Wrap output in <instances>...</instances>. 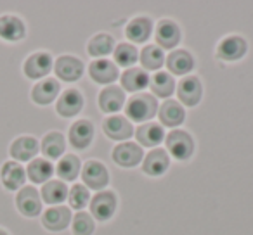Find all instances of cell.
I'll return each mask as SVG.
<instances>
[{"label":"cell","instance_id":"cell-1","mask_svg":"<svg viewBox=\"0 0 253 235\" xmlns=\"http://www.w3.org/2000/svg\"><path fill=\"white\" fill-rule=\"evenodd\" d=\"M126 116L134 121H146L151 120L153 116L158 111V104L156 99L149 94H135L130 97V101L126 102Z\"/></svg>","mask_w":253,"mask_h":235},{"label":"cell","instance_id":"cell-2","mask_svg":"<svg viewBox=\"0 0 253 235\" xmlns=\"http://www.w3.org/2000/svg\"><path fill=\"white\" fill-rule=\"evenodd\" d=\"M167 147L172 152V156L180 161H186L191 158L194 151V142L191 138V135L184 130H173L172 134H169L167 137Z\"/></svg>","mask_w":253,"mask_h":235},{"label":"cell","instance_id":"cell-3","mask_svg":"<svg viewBox=\"0 0 253 235\" xmlns=\"http://www.w3.org/2000/svg\"><path fill=\"white\" fill-rule=\"evenodd\" d=\"M115 209H116V197L109 190H102V192L95 194L92 197L90 211H92V216H95L97 220L101 221L109 220L115 214Z\"/></svg>","mask_w":253,"mask_h":235},{"label":"cell","instance_id":"cell-4","mask_svg":"<svg viewBox=\"0 0 253 235\" xmlns=\"http://www.w3.org/2000/svg\"><path fill=\"white\" fill-rule=\"evenodd\" d=\"M113 159L118 163L120 166H125V168H132V166L139 165L142 159V149L139 147L134 142H125V144H120L113 151Z\"/></svg>","mask_w":253,"mask_h":235},{"label":"cell","instance_id":"cell-5","mask_svg":"<svg viewBox=\"0 0 253 235\" xmlns=\"http://www.w3.org/2000/svg\"><path fill=\"white\" fill-rule=\"evenodd\" d=\"M82 178L87 183L90 189H104L109 182L108 169L104 165L97 161H88L84 166V171H82Z\"/></svg>","mask_w":253,"mask_h":235},{"label":"cell","instance_id":"cell-6","mask_svg":"<svg viewBox=\"0 0 253 235\" xmlns=\"http://www.w3.org/2000/svg\"><path fill=\"white\" fill-rule=\"evenodd\" d=\"M201 94H203V88L196 76L182 78L177 85V95L180 102H184L186 105H196L201 99Z\"/></svg>","mask_w":253,"mask_h":235},{"label":"cell","instance_id":"cell-7","mask_svg":"<svg viewBox=\"0 0 253 235\" xmlns=\"http://www.w3.org/2000/svg\"><path fill=\"white\" fill-rule=\"evenodd\" d=\"M16 202H18V209L25 216H37L42 209L40 196L33 187H23L16 197Z\"/></svg>","mask_w":253,"mask_h":235},{"label":"cell","instance_id":"cell-8","mask_svg":"<svg viewBox=\"0 0 253 235\" xmlns=\"http://www.w3.org/2000/svg\"><path fill=\"white\" fill-rule=\"evenodd\" d=\"M56 74L64 81H75L82 76L84 73V64H82L80 59L73 56H63L56 61Z\"/></svg>","mask_w":253,"mask_h":235},{"label":"cell","instance_id":"cell-9","mask_svg":"<svg viewBox=\"0 0 253 235\" xmlns=\"http://www.w3.org/2000/svg\"><path fill=\"white\" fill-rule=\"evenodd\" d=\"M102 128H104L106 135L109 138H113V140L130 138L132 132H134L130 121L126 120L125 116H109L108 120L104 121V125H102Z\"/></svg>","mask_w":253,"mask_h":235},{"label":"cell","instance_id":"cell-10","mask_svg":"<svg viewBox=\"0 0 253 235\" xmlns=\"http://www.w3.org/2000/svg\"><path fill=\"white\" fill-rule=\"evenodd\" d=\"M52 69V57L45 52H37L30 56L25 63V73L28 78H43Z\"/></svg>","mask_w":253,"mask_h":235},{"label":"cell","instance_id":"cell-11","mask_svg":"<svg viewBox=\"0 0 253 235\" xmlns=\"http://www.w3.org/2000/svg\"><path fill=\"white\" fill-rule=\"evenodd\" d=\"M246 54V42L241 36H227L217 47V56L224 61H238Z\"/></svg>","mask_w":253,"mask_h":235},{"label":"cell","instance_id":"cell-12","mask_svg":"<svg viewBox=\"0 0 253 235\" xmlns=\"http://www.w3.org/2000/svg\"><path fill=\"white\" fill-rule=\"evenodd\" d=\"M82 105H84V97H82V94L78 90L70 88V90H66L61 95V99L57 101L56 109L61 116L71 118V116L78 114V112L82 111Z\"/></svg>","mask_w":253,"mask_h":235},{"label":"cell","instance_id":"cell-13","mask_svg":"<svg viewBox=\"0 0 253 235\" xmlns=\"http://www.w3.org/2000/svg\"><path fill=\"white\" fill-rule=\"evenodd\" d=\"M94 138V125L87 120H80L70 128V142L73 147L85 149Z\"/></svg>","mask_w":253,"mask_h":235},{"label":"cell","instance_id":"cell-14","mask_svg":"<svg viewBox=\"0 0 253 235\" xmlns=\"http://www.w3.org/2000/svg\"><path fill=\"white\" fill-rule=\"evenodd\" d=\"M70 220H71V213H70V209L64 206L50 207V209H47L42 216L43 227L49 228V230H52V232H59V230H63V228H66L68 223H70Z\"/></svg>","mask_w":253,"mask_h":235},{"label":"cell","instance_id":"cell-15","mask_svg":"<svg viewBox=\"0 0 253 235\" xmlns=\"http://www.w3.org/2000/svg\"><path fill=\"white\" fill-rule=\"evenodd\" d=\"M169 165H170V159H169L167 151H163V149H153V151L144 158L142 169H144L148 175L158 176L167 171Z\"/></svg>","mask_w":253,"mask_h":235},{"label":"cell","instance_id":"cell-16","mask_svg":"<svg viewBox=\"0 0 253 235\" xmlns=\"http://www.w3.org/2000/svg\"><path fill=\"white\" fill-rule=\"evenodd\" d=\"M180 40V30L173 21L163 19L156 28V42L163 47V49H173Z\"/></svg>","mask_w":253,"mask_h":235},{"label":"cell","instance_id":"cell-17","mask_svg":"<svg viewBox=\"0 0 253 235\" xmlns=\"http://www.w3.org/2000/svg\"><path fill=\"white\" fill-rule=\"evenodd\" d=\"M125 104V94L118 87H108L99 95V107L102 112H116Z\"/></svg>","mask_w":253,"mask_h":235},{"label":"cell","instance_id":"cell-18","mask_svg":"<svg viewBox=\"0 0 253 235\" xmlns=\"http://www.w3.org/2000/svg\"><path fill=\"white\" fill-rule=\"evenodd\" d=\"M135 137L144 147H156L165 137V132L158 123H144L135 130Z\"/></svg>","mask_w":253,"mask_h":235},{"label":"cell","instance_id":"cell-19","mask_svg":"<svg viewBox=\"0 0 253 235\" xmlns=\"http://www.w3.org/2000/svg\"><path fill=\"white\" fill-rule=\"evenodd\" d=\"M25 25L16 16H2L0 18V36L9 42H18L25 36Z\"/></svg>","mask_w":253,"mask_h":235},{"label":"cell","instance_id":"cell-20","mask_svg":"<svg viewBox=\"0 0 253 235\" xmlns=\"http://www.w3.org/2000/svg\"><path fill=\"white\" fill-rule=\"evenodd\" d=\"M88 71H90V76L94 78V81H97V83H111L118 76V67L108 59L94 61Z\"/></svg>","mask_w":253,"mask_h":235},{"label":"cell","instance_id":"cell-21","mask_svg":"<svg viewBox=\"0 0 253 235\" xmlns=\"http://www.w3.org/2000/svg\"><path fill=\"white\" fill-rule=\"evenodd\" d=\"M184 116H186V112L177 101H165L160 107V120L165 127H179L184 121Z\"/></svg>","mask_w":253,"mask_h":235},{"label":"cell","instance_id":"cell-22","mask_svg":"<svg viewBox=\"0 0 253 235\" xmlns=\"http://www.w3.org/2000/svg\"><path fill=\"white\" fill-rule=\"evenodd\" d=\"M122 87L128 92H141L148 87L149 83V76L146 74L144 69L141 67H130L122 74Z\"/></svg>","mask_w":253,"mask_h":235},{"label":"cell","instance_id":"cell-23","mask_svg":"<svg viewBox=\"0 0 253 235\" xmlns=\"http://www.w3.org/2000/svg\"><path fill=\"white\" fill-rule=\"evenodd\" d=\"M37 152H39V142L33 137H19L11 145V156L18 161H28Z\"/></svg>","mask_w":253,"mask_h":235},{"label":"cell","instance_id":"cell-24","mask_svg":"<svg viewBox=\"0 0 253 235\" xmlns=\"http://www.w3.org/2000/svg\"><path fill=\"white\" fill-rule=\"evenodd\" d=\"M151 28H153V23L149 18H134L128 25H126V36L135 43H142L149 38L151 35Z\"/></svg>","mask_w":253,"mask_h":235},{"label":"cell","instance_id":"cell-25","mask_svg":"<svg viewBox=\"0 0 253 235\" xmlns=\"http://www.w3.org/2000/svg\"><path fill=\"white\" fill-rule=\"evenodd\" d=\"M2 183H4L5 187H7L9 190H16L19 189V187H23V183H25V169H23L21 165H18V163H5L4 166H2Z\"/></svg>","mask_w":253,"mask_h":235},{"label":"cell","instance_id":"cell-26","mask_svg":"<svg viewBox=\"0 0 253 235\" xmlns=\"http://www.w3.org/2000/svg\"><path fill=\"white\" fill-rule=\"evenodd\" d=\"M59 94V83L56 80H42L40 83H37L33 87L32 97L37 104H50L56 99V95Z\"/></svg>","mask_w":253,"mask_h":235},{"label":"cell","instance_id":"cell-27","mask_svg":"<svg viewBox=\"0 0 253 235\" xmlns=\"http://www.w3.org/2000/svg\"><path fill=\"white\" fill-rule=\"evenodd\" d=\"M193 56L187 50H173L167 59V66L173 74H186L193 69Z\"/></svg>","mask_w":253,"mask_h":235},{"label":"cell","instance_id":"cell-28","mask_svg":"<svg viewBox=\"0 0 253 235\" xmlns=\"http://www.w3.org/2000/svg\"><path fill=\"white\" fill-rule=\"evenodd\" d=\"M149 85H151V90L155 92V95H158V97H169V95H172L173 88H175L173 78L165 71H158L151 78Z\"/></svg>","mask_w":253,"mask_h":235},{"label":"cell","instance_id":"cell-29","mask_svg":"<svg viewBox=\"0 0 253 235\" xmlns=\"http://www.w3.org/2000/svg\"><path fill=\"white\" fill-rule=\"evenodd\" d=\"M42 197L49 204H59L68 197V187L63 182H59V180L47 182L42 189Z\"/></svg>","mask_w":253,"mask_h":235},{"label":"cell","instance_id":"cell-30","mask_svg":"<svg viewBox=\"0 0 253 235\" xmlns=\"http://www.w3.org/2000/svg\"><path fill=\"white\" fill-rule=\"evenodd\" d=\"M42 152L47 158H59L64 152V137L57 132H50L42 140Z\"/></svg>","mask_w":253,"mask_h":235},{"label":"cell","instance_id":"cell-31","mask_svg":"<svg viewBox=\"0 0 253 235\" xmlns=\"http://www.w3.org/2000/svg\"><path fill=\"white\" fill-rule=\"evenodd\" d=\"M52 171H54L52 165L49 161H45V159H35L28 166V176L35 183L47 182L50 178V175H52Z\"/></svg>","mask_w":253,"mask_h":235},{"label":"cell","instance_id":"cell-32","mask_svg":"<svg viewBox=\"0 0 253 235\" xmlns=\"http://www.w3.org/2000/svg\"><path fill=\"white\" fill-rule=\"evenodd\" d=\"M78 173H80V159L73 154L64 156L59 161V165H57V175L63 180H66V182L75 180L78 176Z\"/></svg>","mask_w":253,"mask_h":235},{"label":"cell","instance_id":"cell-33","mask_svg":"<svg viewBox=\"0 0 253 235\" xmlns=\"http://www.w3.org/2000/svg\"><path fill=\"white\" fill-rule=\"evenodd\" d=\"M163 61H165V56H163V50H160L156 45H148L144 47L141 54V63L144 66V69H158V67L163 66Z\"/></svg>","mask_w":253,"mask_h":235},{"label":"cell","instance_id":"cell-34","mask_svg":"<svg viewBox=\"0 0 253 235\" xmlns=\"http://www.w3.org/2000/svg\"><path fill=\"white\" fill-rule=\"evenodd\" d=\"M113 50V38L106 33H99L88 42V54L94 57L108 56Z\"/></svg>","mask_w":253,"mask_h":235},{"label":"cell","instance_id":"cell-35","mask_svg":"<svg viewBox=\"0 0 253 235\" xmlns=\"http://www.w3.org/2000/svg\"><path fill=\"white\" fill-rule=\"evenodd\" d=\"M115 61L120 66H130L137 61V49L130 43H120L115 49Z\"/></svg>","mask_w":253,"mask_h":235},{"label":"cell","instance_id":"cell-36","mask_svg":"<svg viewBox=\"0 0 253 235\" xmlns=\"http://www.w3.org/2000/svg\"><path fill=\"white\" fill-rule=\"evenodd\" d=\"M68 197H70V204L75 209H84L88 204V190L82 183H77L75 187H71Z\"/></svg>","mask_w":253,"mask_h":235},{"label":"cell","instance_id":"cell-37","mask_svg":"<svg viewBox=\"0 0 253 235\" xmlns=\"http://www.w3.org/2000/svg\"><path fill=\"white\" fill-rule=\"evenodd\" d=\"M92 232H94V220L87 213H78L73 220V234L92 235Z\"/></svg>","mask_w":253,"mask_h":235},{"label":"cell","instance_id":"cell-38","mask_svg":"<svg viewBox=\"0 0 253 235\" xmlns=\"http://www.w3.org/2000/svg\"><path fill=\"white\" fill-rule=\"evenodd\" d=\"M0 235H7V234H5V232H4V230H0Z\"/></svg>","mask_w":253,"mask_h":235}]
</instances>
